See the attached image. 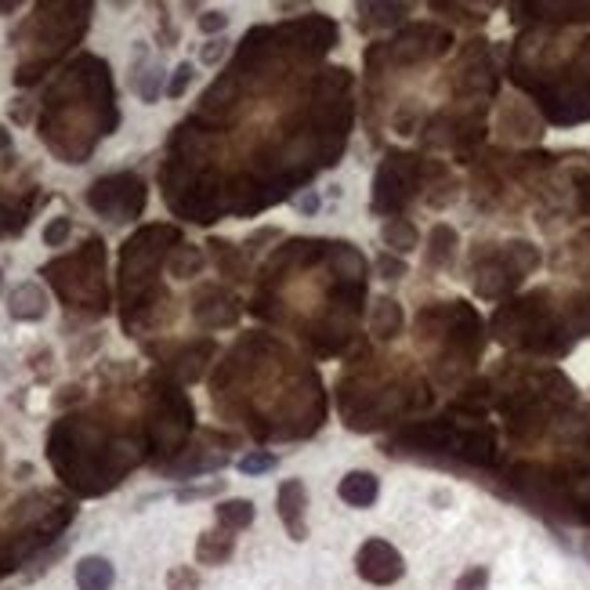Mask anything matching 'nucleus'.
Instances as JSON below:
<instances>
[{"label":"nucleus","instance_id":"f257e3e1","mask_svg":"<svg viewBox=\"0 0 590 590\" xmlns=\"http://www.w3.org/2000/svg\"><path fill=\"white\" fill-rule=\"evenodd\" d=\"M48 457L69 489L95 496L113 489L138 464L142 449L131 438H109L95 420L66 417L51 428Z\"/></svg>","mask_w":590,"mask_h":590},{"label":"nucleus","instance_id":"f03ea898","mask_svg":"<svg viewBox=\"0 0 590 590\" xmlns=\"http://www.w3.org/2000/svg\"><path fill=\"white\" fill-rule=\"evenodd\" d=\"M181 243L174 225H145L120 250V301H124V330H142L153 319L156 301H167L160 290V268Z\"/></svg>","mask_w":590,"mask_h":590},{"label":"nucleus","instance_id":"7ed1b4c3","mask_svg":"<svg viewBox=\"0 0 590 590\" xmlns=\"http://www.w3.org/2000/svg\"><path fill=\"white\" fill-rule=\"evenodd\" d=\"M44 276L58 290V297L69 308H84L91 315H102L109 308V286H105V243L87 239L77 254L58 257L44 265Z\"/></svg>","mask_w":590,"mask_h":590},{"label":"nucleus","instance_id":"20e7f679","mask_svg":"<svg viewBox=\"0 0 590 590\" xmlns=\"http://www.w3.org/2000/svg\"><path fill=\"white\" fill-rule=\"evenodd\" d=\"M192 410L189 395L181 391L174 377H153L149 388V420H145V446L153 449L156 457H178L185 453V442L192 435Z\"/></svg>","mask_w":590,"mask_h":590},{"label":"nucleus","instance_id":"39448f33","mask_svg":"<svg viewBox=\"0 0 590 590\" xmlns=\"http://www.w3.org/2000/svg\"><path fill=\"white\" fill-rule=\"evenodd\" d=\"M547 297L533 294L522 301H507L500 305V312L493 315V334L496 341L511 344V348H529V352H562L554 337L562 334L554 323L551 308L543 305Z\"/></svg>","mask_w":590,"mask_h":590},{"label":"nucleus","instance_id":"423d86ee","mask_svg":"<svg viewBox=\"0 0 590 590\" xmlns=\"http://www.w3.org/2000/svg\"><path fill=\"white\" fill-rule=\"evenodd\" d=\"M536 265H540V250H536L533 243H525V239H514L507 247L493 250V254H486L475 265L478 297H489V301L507 297Z\"/></svg>","mask_w":590,"mask_h":590},{"label":"nucleus","instance_id":"0eeeda50","mask_svg":"<svg viewBox=\"0 0 590 590\" xmlns=\"http://www.w3.org/2000/svg\"><path fill=\"white\" fill-rule=\"evenodd\" d=\"M420 181H424V163L410 153H388L381 171L373 178V210L377 214H399L406 203L417 196Z\"/></svg>","mask_w":590,"mask_h":590},{"label":"nucleus","instance_id":"6e6552de","mask_svg":"<svg viewBox=\"0 0 590 590\" xmlns=\"http://www.w3.org/2000/svg\"><path fill=\"white\" fill-rule=\"evenodd\" d=\"M145 200H149V189H145V181L131 171L98 178L95 185L87 189V207L95 210L98 218H109V221H116V225L142 218Z\"/></svg>","mask_w":590,"mask_h":590},{"label":"nucleus","instance_id":"1a4fd4ad","mask_svg":"<svg viewBox=\"0 0 590 590\" xmlns=\"http://www.w3.org/2000/svg\"><path fill=\"white\" fill-rule=\"evenodd\" d=\"M276 44H279V51H294V55L315 58L337 44V26L326 19V15H305V19H294V22H286V26H279Z\"/></svg>","mask_w":590,"mask_h":590},{"label":"nucleus","instance_id":"9d476101","mask_svg":"<svg viewBox=\"0 0 590 590\" xmlns=\"http://www.w3.org/2000/svg\"><path fill=\"white\" fill-rule=\"evenodd\" d=\"M453 37L446 29L428 26V22H413V26L399 29V37L388 44V58L399 62V66H413V62H424V58H438L446 55Z\"/></svg>","mask_w":590,"mask_h":590},{"label":"nucleus","instance_id":"9b49d317","mask_svg":"<svg viewBox=\"0 0 590 590\" xmlns=\"http://www.w3.org/2000/svg\"><path fill=\"white\" fill-rule=\"evenodd\" d=\"M355 569L366 583H377V587H388V583L402 580L406 562L402 554L391 547L388 540H366L355 554Z\"/></svg>","mask_w":590,"mask_h":590},{"label":"nucleus","instance_id":"f8f14e48","mask_svg":"<svg viewBox=\"0 0 590 590\" xmlns=\"http://www.w3.org/2000/svg\"><path fill=\"white\" fill-rule=\"evenodd\" d=\"M192 315L203 330H221V326H232L239 319V301L225 290V286H200L196 297H192Z\"/></svg>","mask_w":590,"mask_h":590},{"label":"nucleus","instance_id":"ddd939ff","mask_svg":"<svg viewBox=\"0 0 590 590\" xmlns=\"http://www.w3.org/2000/svg\"><path fill=\"white\" fill-rule=\"evenodd\" d=\"M326 250H330V243H323V239H290L286 247H279L276 254L268 257L265 268H261V276L283 279L286 272H294V268L315 265L319 257H326Z\"/></svg>","mask_w":590,"mask_h":590},{"label":"nucleus","instance_id":"4468645a","mask_svg":"<svg viewBox=\"0 0 590 590\" xmlns=\"http://www.w3.org/2000/svg\"><path fill=\"white\" fill-rule=\"evenodd\" d=\"M214 352H218V344L207 341V337H203V341H192V344H185V348H178V355L167 362V370H171V377L181 388H185V384H196L203 373H207Z\"/></svg>","mask_w":590,"mask_h":590},{"label":"nucleus","instance_id":"2eb2a0df","mask_svg":"<svg viewBox=\"0 0 590 590\" xmlns=\"http://www.w3.org/2000/svg\"><path fill=\"white\" fill-rule=\"evenodd\" d=\"M305 507H308V493H305V486H301V478H286L283 486H279V493H276V511H279V518H283L286 533L294 536L297 543L308 536Z\"/></svg>","mask_w":590,"mask_h":590},{"label":"nucleus","instance_id":"dca6fc26","mask_svg":"<svg viewBox=\"0 0 590 590\" xmlns=\"http://www.w3.org/2000/svg\"><path fill=\"white\" fill-rule=\"evenodd\" d=\"M8 315L19 323H37L48 315V294L40 283H19L8 294Z\"/></svg>","mask_w":590,"mask_h":590},{"label":"nucleus","instance_id":"f3484780","mask_svg":"<svg viewBox=\"0 0 590 590\" xmlns=\"http://www.w3.org/2000/svg\"><path fill=\"white\" fill-rule=\"evenodd\" d=\"M326 257H330V265H334L337 283H362L366 286V272H370V265H366V257H362L355 247H348V243H330Z\"/></svg>","mask_w":590,"mask_h":590},{"label":"nucleus","instance_id":"a211bd4d","mask_svg":"<svg viewBox=\"0 0 590 590\" xmlns=\"http://www.w3.org/2000/svg\"><path fill=\"white\" fill-rule=\"evenodd\" d=\"M341 500L352 507H370L377 496H381V482H377V475L373 471H352V475L341 478Z\"/></svg>","mask_w":590,"mask_h":590},{"label":"nucleus","instance_id":"6ab92c4d","mask_svg":"<svg viewBox=\"0 0 590 590\" xmlns=\"http://www.w3.org/2000/svg\"><path fill=\"white\" fill-rule=\"evenodd\" d=\"M116 583V569L102 554H87L77 562V590H109Z\"/></svg>","mask_w":590,"mask_h":590},{"label":"nucleus","instance_id":"aec40b11","mask_svg":"<svg viewBox=\"0 0 590 590\" xmlns=\"http://www.w3.org/2000/svg\"><path fill=\"white\" fill-rule=\"evenodd\" d=\"M236 551V536L229 529H210L196 543V562L200 565H225Z\"/></svg>","mask_w":590,"mask_h":590},{"label":"nucleus","instance_id":"412c9836","mask_svg":"<svg viewBox=\"0 0 590 590\" xmlns=\"http://www.w3.org/2000/svg\"><path fill=\"white\" fill-rule=\"evenodd\" d=\"M370 330H373V337H381V341L399 337L402 334L399 301H391V297H377V301H373V312H370Z\"/></svg>","mask_w":590,"mask_h":590},{"label":"nucleus","instance_id":"4be33fe9","mask_svg":"<svg viewBox=\"0 0 590 590\" xmlns=\"http://www.w3.org/2000/svg\"><path fill=\"white\" fill-rule=\"evenodd\" d=\"M203 265H207V257H203L200 247H192V243H178V247L171 250V257H167V272H171L174 279L200 276Z\"/></svg>","mask_w":590,"mask_h":590},{"label":"nucleus","instance_id":"5701e85b","mask_svg":"<svg viewBox=\"0 0 590 590\" xmlns=\"http://www.w3.org/2000/svg\"><path fill=\"white\" fill-rule=\"evenodd\" d=\"M214 518H218L221 529H229V533H239V529H247L250 522H254V504L250 500H221L218 507H214Z\"/></svg>","mask_w":590,"mask_h":590},{"label":"nucleus","instance_id":"b1692460","mask_svg":"<svg viewBox=\"0 0 590 590\" xmlns=\"http://www.w3.org/2000/svg\"><path fill=\"white\" fill-rule=\"evenodd\" d=\"M381 239H384V247H388V250H395V254H410V250H417V243H420V232L413 229L410 221L391 218V221H384Z\"/></svg>","mask_w":590,"mask_h":590},{"label":"nucleus","instance_id":"393cba45","mask_svg":"<svg viewBox=\"0 0 590 590\" xmlns=\"http://www.w3.org/2000/svg\"><path fill=\"white\" fill-rule=\"evenodd\" d=\"M457 254V232L449 225H435L428 236V265L431 268H446Z\"/></svg>","mask_w":590,"mask_h":590},{"label":"nucleus","instance_id":"a878e982","mask_svg":"<svg viewBox=\"0 0 590 590\" xmlns=\"http://www.w3.org/2000/svg\"><path fill=\"white\" fill-rule=\"evenodd\" d=\"M210 250H214V261H218V272L229 279H247V261H243V250H236L232 243H225V239H210L207 243Z\"/></svg>","mask_w":590,"mask_h":590},{"label":"nucleus","instance_id":"bb28decb","mask_svg":"<svg viewBox=\"0 0 590 590\" xmlns=\"http://www.w3.org/2000/svg\"><path fill=\"white\" fill-rule=\"evenodd\" d=\"M163 77H167V73H163L160 66H145L134 73V91H138V98H142L145 105H153L156 98L167 91V87H163Z\"/></svg>","mask_w":590,"mask_h":590},{"label":"nucleus","instance_id":"cd10ccee","mask_svg":"<svg viewBox=\"0 0 590 590\" xmlns=\"http://www.w3.org/2000/svg\"><path fill=\"white\" fill-rule=\"evenodd\" d=\"M272 467H276V453H265V449H250L247 457L239 460V471H243V475H265Z\"/></svg>","mask_w":590,"mask_h":590},{"label":"nucleus","instance_id":"c85d7f7f","mask_svg":"<svg viewBox=\"0 0 590 590\" xmlns=\"http://www.w3.org/2000/svg\"><path fill=\"white\" fill-rule=\"evenodd\" d=\"M370 11L373 19L370 22H381V26H391V22H399L406 15V4H362V15Z\"/></svg>","mask_w":590,"mask_h":590},{"label":"nucleus","instance_id":"c756f323","mask_svg":"<svg viewBox=\"0 0 590 590\" xmlns=\"http://www.w3.org/2000/svg\"><path fill=\"white\" fill-rule=\"evenodd\" d=\"M167 590H200V576L189 565H178L167 572Z\"/></svg>","mask_w":590,"mask_h":590},{"label":"nucleus","instance_id":"7c9ffc66","mask_svg":"<svg viewBox=\"0 0 590 590\" xmlns=\"http://www.w3.org/2000/svg\"><path fill=\"white\" fill-rule=\"evenodd\" d=\"M192 77H196V69H192V62H181L178 69L171 73V84H167V98H181L185 91H189Z\"/></svg>","mask_w":590,"mask_h":590},{"label":"nucleus","instance_id":"2f4dec72","mask_svg":"<svg viewBox=\"0 0 590 590\" xmlns=\"http://www.w3.org/2000/svg\"><path fill=\"white\" fill-rule=\"evenodd\" d=\"M69 232H73V221L69 218L48 221V225H44V243H48V247H62V243L69 239Z\"/></svg>","mask_w":590,"mask_h":590},{"label":"nucleus","instance_id":"473e14b6","mask_svg":"<svg viewBox=\"0 0 590 590\" xmlns=\"http://www.w3.org/2000/svg\"><path fill=\"white\" fill-rule=\"evenodd\" d=\"M196 26H200V33H207V37L214 40L218 33H225V26H229V15H225V11H203Z\"/></svg>","mask_w":590,"mask_h":590},{"label":"nucleus","instance_id":"72a5a7b5","mask_svg":"<svg viewBox=\"0 0 590 590\" xmlns=\"http://www.w3.org/2000/svg\"><path fill=\"white\" fill-rule=\"evenodd\" d=\"M225 51H229V40H225V37L207 40V44H203L200 62H203V66H221V58H225Z\"/></svg>","mask_w":590,"mask_h":590},{"label":"nucleus","instance_id":"f704fd0d","mask_svg":"<svg viewBox=\"0 0 590 590\" xmlns=\"http://www.w3.org/2000/svg\"><path fill=\"white\" fill-rule=\"evenodd\" d=\"M486 583H489V569H467L464 576L457 580V590H486Z\"/></svg>","mask_w":590,"mask_h":590},{"label":"nucleus","instance_id":"c9c22d12","mask_svg":"<svg viewBox=\"0 0 590 590\" xmlns=\"http://www.w3.org/2000/svg\"><path fill=\"white\" fill-rule=\"evenodd\" d=\"M377 272H381L384 279H402L406 276V261H399V257H391V254H381Z\"/></svg>","mask_w":590,"mask_h":590},{"label":"nucleus","instance_id":"e433bc0d","mask_svg":"<svg viewBox=\"0 0 590 590\" xmlns=\"http://www.w3.org/2000/svg\"><path fill=\"white\" fill-rule=\"evenodd\" d=\"M576 196H580L583 214H590V174H576Z\"/></svg>","mask_w":590,"mask_h":590},{"label":"nucleus","instance_id":"4c0bfd02","mask_svg":"<svg viewBox=\"0 0 590 590\" xmlns=\"http://www.w3.org/2000/svg\"><path fill=\"white\" fill-rule=\"evenodd\" d=\"M221 482H210V486H196V489H178V500H200V496L218 493Z\"/></svg>","mask_w":590,"mask_h":590},{"label":"nucleus","instance_id":"58836bf2","mask_svg":"<svg viewBox=\"0 0 590 590\" xmlns=\"http://www.w3.org/2000/svg\"><path fill=\"white\" fill-rule=\"evenodd\" d=\"M62 391H66V395H58L55 406H66V402H80V395H84V391H80L77 384H73V388H62Z\"/></svg>","mask_w":590,"mask_h":590},{"label":"nucleus","instance_id":"ea45409f","mask_svg":"<svg viewBox=\"0 0 590 590\" xmlns=\"http://www.w3.org/2000/svg\"><path fill=\"white\" fill-rule=\"evenodd\" d=\"M19 11V0H0V15H15Z\"/></svg>","mask_w":590,"mask_h":590},{"label":"nucleus","instance_id":"a19ab883","mask_svg":"<svg viewBox=\"0 0 590 590\" xmlns=\"http://www.w3.org/2000/svg\"><path fill=\"white\" fill-rule=\"evenodd\" d=\"M8 149H11V134L0 127V153H8Z\"/></svg>","mask_w":590,"mask_h":590},{"label":"nucleus","instance_id":"79ce46f5","mask_svg":"<svg viewBox=\"0 0 590 590\" xmlns=\"http://www.w3.org/2000/svg\"><path fill=\"white\" fill-rule=\"evenodd\" d=\"M297 207H301V210H315V207H319V200H315V196H305V200H297Z\"/></svg>","mask_w":590,"mask_h":590},{"label":"nucleus","instance_id":"37998d69","mask_svg":"<svg viewBox=\"0 0 590 590\" xmlns=\"http://www.w3.org/2000/svg\"><path fill=\"white\" fill-rule=\"evenodd\" d=\"M0 290H4V272H0Z\"/></svg>","mask_w":590,"mask_h":590}]
</instances>
